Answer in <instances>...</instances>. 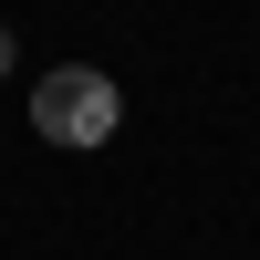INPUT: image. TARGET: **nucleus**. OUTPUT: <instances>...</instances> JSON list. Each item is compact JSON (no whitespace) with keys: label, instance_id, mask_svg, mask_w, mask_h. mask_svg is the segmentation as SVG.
Listing matches in <instances>:
<instances>
[{"label":"nucleus","instance_id":"1","mask_svg":"<svg viewBox=\"0 0 260 260\" xmlns=\"http://www.w3.org/2000/svg\"><path fill=\"white\" fill-rule=\"evenodd\" d=\"M115 125H125V94L94 73V62H62V73L31 83V136H52V146H104Z\"/></svg>","mask_w":260,"mask_h":260},{"label":"nucleus","instance_id":"2","mask_svg":"<svg viewBox=\"0 0 260 260\" xmlns=\"http://www.w3.org/2000/svg\"><path fill=\"white\" fill-rule=\"evenodd\" d=\"M0 73H11V21H0Z\"/></svg>","mask_w":260,"mask_h":260}]
</instances>
